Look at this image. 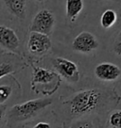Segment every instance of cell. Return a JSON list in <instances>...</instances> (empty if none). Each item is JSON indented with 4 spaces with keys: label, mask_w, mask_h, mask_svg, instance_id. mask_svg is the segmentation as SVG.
<instances>
[{
    "label": "cell",
    "mask_w": 121,
    "mask_h": 128,
    "mask_svg": "<svg viewBox=\"0 0 121 128\" xmlns=\"http://www.w3.org/2000/svg\"><path fill=\"white\" fill-rule=\"evenodd\" d=\"M14 72V66L9 61H0V79Z\"/></svg>",
    "instance_id": "5bb4252c"
},
{
    "label": "cell",
    "mask_w": 121,
    "mask_h": 128,
    "mask_svg": "<svg viewBox=\"0 0 121 128\" xmlns=\"http://www.w3.org/2000/svg\"><path fill=\"white\" fill-rule=\"evenodd\" d=\"M52 104L50 99H33L13 106L9 111V119L14 122H23L36 116Z\"/></svg>",
    "instance_id": "7a4b0ae2"
},
{
    "label": "cell",
    "mask_w": 121,
    "mask_h": 128,
    "mask_svg": "<svg viewBox=\"0 0 121 128\" xmlns=\"http://www.w3.org/2000/svg\"><path fill=\"white\" fill-rule=\"evenodd\" d=\"M55 24V16L48 10H41L33 17L29 30L45 35L51 34Z\"/></svg>",
    "instance_id": "3957f363"
},
{
    "label": "cell",
    "mask_w": 121,
    "mask_h": 128,
    "mask_svg": "<svg viewBox=\"0 0 121 128\" xmlns=\"http://www.w3.org/2000/svg\"><path fill=\"white\" fill-rule=\"evenodd\" d=\"M117 19L116 12L113 10H106L100 17V24L103 28H110L115 24Z\"/></svg>",
    "instance_id": "7c38bea8"
},
{
    "label": "cell",
    "mask_w": 121,
    "mask_h": 128,
    "mask_svg": "<svg viewBox=\"0 0 121 128\" xmlns=\"http://www.w3.org/2000/svg\"><path fill=\"white\" fill-rule=\"evenodd\" d=\"M98 47V42L92 33L87 31L81 32L72 42V49L74 51L82 54H89Z\"/></svg>",
    "instance_id": "8992f818"
},
{
    "label": "cell",
    "mask_w": 121,
    "mask_h": 128,
    "mask_svg": "<svg viewBox=\"0 0 121 128\" xmlns=\"http://www.w3.org/2000/svg\"><path fill=\"white\" fill-rule=\"evenodd\" d=\"M54 69L63 77L71 82H77L80 79V72L78 65L72 60L65 58H56L52 61Z\"/></svg>",
    "instance_id": "277c9868"
},
{
    "label": "cell",
    "mask_w": 121,
    "mask_h": 128,
    "mask_svg": "<svg viewBox=\"0 0 121 128\" xmlns=\"http://www.w3.org/2000/svg\"><path fill=\"white\" fill-rule=\"evenodd\" d=\"M55 77H56V74L54 72H51L47 69L41 68V67H34L31 84H48L50 82H52Z\"/></svg>",
    "instance_id": "30bf717a"
},
{
    "label": "cell",
    "mask_w": 121,
    "mask_h": 128,
    "mask_svg": "<svg viewBox=\"0 0 121 128\" xmlns=\"http://www.w3.org/2000/svg\"><path fill=\"white\" fill-rule=\"evenodd\" d=\"M95 76L102 81H115L121 76L120 68L111 62H101L95 68Z\"/></svg>",
    "instance_id": "ba28073f"
},
{
    "label": "cell",
    "mask_w": 121,
    "mask_h": 128,
    "mask_svg": "<svg viewBox=\"0 0 121 128\" xmlns=\"http://www.w3.org/2000/svg\"><path fill=\"white\" fill-rule=\"evenodd\" d=\"M32 128H51V126H50V124H47V122H38L37 124H35Z\"/></svg>",
    "instance_id": "d6986e66"
},
{
    "label": "cell",
    "mask_w": 121,
    "mask_h": 128,
    "mask_svg": "<svg viewBox=\"0 0 121 128\" xmlns=\"http://www.w3.org/2000/svg\"><path fill=\"white\" fill-rule=\"evenodd\" d=\"M20 40L16 32L12 28L0 24V47L10 52L17 53L19 50Z\"/></svg>",
    "instance_id": "52a82bcc"
},
{
    "label": "cell",
    "mask_w": 121,
    "mask_h": 128,
    "mask_svg": "<svg viewBox=\"0 0 121 128\" xmlns=\"http://www.w3.org/2000/svg\"><path fill=\"white\" fill-rule=\"evenodd\" d=\"M12 88L8 85L0 86V104H3L12 95Z\"/></svg>",
    "instance_id": "9a60e30c"
},
{
    "label": "cell",
    "mask_w": 121,
    "mask_h": 128,
    "mask_svg": "<svg viewBox=\"0 0 121 128\" xmlns=\"http://www.w3.org/2000/svg\"><path fill=\"white\" fill-rule=\"evenodd\" d=\"M51 48V40L48 35L30 32L28 42V49L29 53L35 56H43L48 52Z\"/></svg>",
    "instance_id": "5b68a950"
},
{
    "label": "cell",
    "mask_w": 121,
    "mask_h": 128,
    "mask_svg": "<svg viewBox=\"0 0 121 128\" xmlns=\"http://www.w3.org/2000/svg\"><path fill=\"white\" fill-rule=\"evenodd\" d=\"M113 52L121 56V31L119 32V34L117 35L116 39L114 40L113 44Z\"/></svg>",
    "instance_id": "e0dca14e"
},
{
    "label": "cell",
    "mask_w": 121,
    "mask_h": 128,
    "mask_svg": "<svg viewBox=\"0 0 121 128\" xmlns=\"http://www.w3.org/2000/svg\"><path fill=\"white\" fill-rule=\"evenodd\" d=\"M102 102L100 90L92 88L77 92L68 101L69 110L72 115H84L96 110Z\"/></svg>",
    "instance_id": "6da1fadb"
},
{
    "label": "cell",
    "mask_w": 121,
    "mask_h": 128,
    "mask_svg": "<svg viewBox=\"0 0 121 128\" xmlns=\"http://www.w3.org/2000/svg\"><path fill=\"white\" fill-rule=\"evenodd\" d=\"M71 128H95L92 122L89 120H80L71 126Z\"/></svg>",
    "instance_id": "2e32d148"
},
{
    "label": "cell",
    "mask_w": 121,
    "mask_h": 128,
    "mask_svg": "<svg viewBox=\"0 0 121 128\" xmlns=\"http://www.w3.org/2000/svg\"><path fill=\"white\" fill-rule=\"evenodd\" d=\"M7 106H4V104H0V125L3 122V119H4L5 115H6V109H7Z\"/></svg>",
    "instance_id": "ac0fdd59"
},
{
    "label": "cell",
    "mask_w": 121,
    "mask_h": 128,
    "mask_svg": "<svg viewBox=\"0 0 121 128\" xmlns=\"http://www.w3.org/2000/svg\"><path fill=\"white\" fill-rule=\"evenodd\" d=\"M83 0H66V16L71 20V22L76 21L78 16L83 10Z\"/></svg>",
    "instance_id": "8fae6325"
},
{
    "label": "cell",
    "mask_w": 121,
    "mask_h": 128,
    "mask_svg": "<svg viewBox=\"0 0 121 128\" xmlns=\"http://www.w3.org/2000/svg\"><path fill=\"white\" fill-rule=\"evenodd\" d=\"M6 8L12 15L18 19H25L27 14V1L26 0H3Z\"/></svg>",
    "instance_id": "9c48e42d"
},
{
    "label": "cell",
    "mask_w": 121,
    "mask_h": 128,
    "mask_svg": "<svg viewBox=\"0 0 121 128\" xmlns=\"http://www.w3.org/2000/svg\"><path fill=\"white\" fill-rule=\"evenodd\" d=\"M108 122L111 128H121V110H113L110 114Z\"/></svg>",
    "instance_id": "4fadbf2b"
},
{
    "label": "cell",
    "mask_w": 121,
    "mask_h": 128,
    "mask_svg": "<svg viewBox=\"0 0 121 128\" xmlns=\"http://www.w3.org/2000/svg\"><path fill=\"white\" fill-rule=\"evenodd\" d=\"M35 1H37V2H40V3H42V2H44L45 0H35Z\"/></svg>",
    "instance_id": "ffe728a7"
}]
</instances>
